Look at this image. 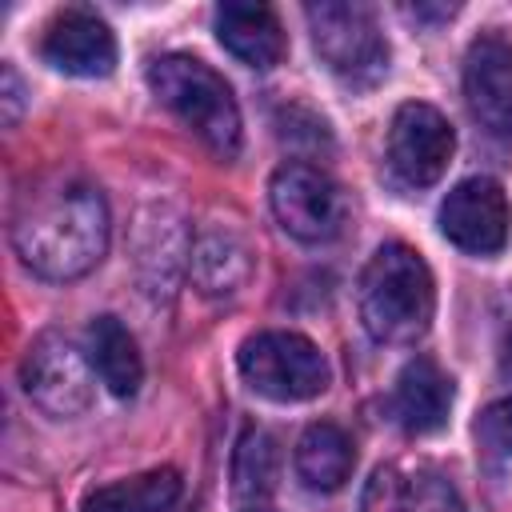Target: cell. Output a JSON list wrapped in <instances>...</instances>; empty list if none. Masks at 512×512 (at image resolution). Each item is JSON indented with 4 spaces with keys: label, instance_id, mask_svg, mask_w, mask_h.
Masks as SVG:
<instances>
[{
    "label": "cell",
    "instance_id": "4",
    "mask_svg": "<svg viewBox=\"0 0 512 512\" xmlns=\"http://www.w3.org/2000/svg\"><path fill=\"white\" fill-rule=\"evenodd\" d=\"M304 16L320 60L348 88H372L388 72V40L368 4L324 0V4H308Z\"/></svg>",
    "mask_w": 512,
    "mask_h": 512
},
{
    "label": "cell",
    "instance_id": "12",
    "mask_svg": "<svg viewBox=\"0 0 512 512\" xmlns=\"http://www.w3.org/2000/svg\"><path fill=\"white\" fill-rule=\"evenodd\" d=\"M452 412V380L444 376V368L432 356H412L392 388V416L404 432L424 436L444 428Z\"/></svg>",
    "mask_w": 512,
    "mask_h": 512
},
{
    "label": "cell",
    "instance_id": "23",
    "mask_svg": "<svg viewBox=\"0 0 512 512\" xmlns=\"http://www.w3.org/2000/svg\"><path fill=\"white\" fill-rule=\"evenodd\" d=\"M256 512H264V508H256Z\"/></svg>",
    "mask_w": 512,
    "mask_h": 512
},
{
    "label": "cell",
    "instance_id": "19",
    "mask_svg": "<svg viewBox=\"0 0 512 512\" xmlns=\"http://www.w3.org/2000/svg\"><path fill=\"white\" fill-rule=\"evenodd\" d=\"M276 472H280V452L276 440L264 428H248L236 444V460H232V492L240 508H260L272 488H276Z\"/></svg>",
    "mask_w": 512,
    "mask_h": 512
},
{
    "label": "cell",
    "instance_id": "6",
    "mask_svg": "<svg viewBox=\"0 0 512 512\" xmlns=\"http://www.w3.org/2000/svg\"><path fill=\"white\" fill-rule=\"evenodd\" d=\"M268 200H272V212H276L280 228L288 236L304 240V244H324V240H332V236L344 232L348 196L316 164H304V160L280 164L272 172Z\"/></svg>",
    "mask_w": 512,
    "mask_h": 512
},
{
    "label": "cell",
    "instance_id": "22",
    "mask_svg": "<svg viewBox=\"0 0 512 512\" xmlns=\"http://www.w3.org/2000/svg\"><path fill=\"white\" fill-rule=\"evenodd\" d=\"M500 364H504V372L512 376V316H508V324H504V336H500Z\"/></svg>",
    "mask_w": 512,
    "mask_h": 512
},
{
    "label": "cell",
    "instance_id": "5",
    "mask_svg": "<svg viewBox=\"0 0 512 512\" xmlns=\"http://www.w3.org/2000/svg\"><path fill=\"white\" fill-rule=\"evenodd\" d=\"M236 364L252 392L280 404L312 400L328 388V360L300 332H256L240 344Z\"/></svg>",
    "mask_w": 512,
    "mask_h": 512
},
{
    "label": "cell",
    "instance_id": "15",
    "mask_svg": "<svg viewBox=\"0 0 512 512\" xmlns=\"http://www.w3.org/2000/svg\"><path fill=\"white\" fill-rule=\"evenodd\" d=\"M88 360L96 368V376L104 380V388L120 400L136 396L140 380H144V360L140 348L132 340V332L116 320V316H96L88 328Z\"/></svg>",
    "mask_w": 512,
    "mask_h": 512
},
{
    "label": "cell",
    "instance_id": "11",
    "mask_svg": "<svg viewBox=\"0 0 512 512\" xmlns=\"http://www.w3.org/2000/svg\"><path fill=\"white\" fill-rule=\"evenodd\" d=\"M468 112L500 140H512V44L500 36L472 40L464 56Z\"/></svg>",
    "mask_w": 512,
    "mask_h": 512
},
{
    "label": "cell",
    "instance_id": "16",
    "mask_svg": "<svg viewBox=\"0 0 512 512\" xmlns=\"http://www.w3.org/2000/svg\"><path fill=\"white\" fill-rule=\"evenodd\" d=\"M192 280L204 296H224V292H236L244 280H248V248L236 232L228 228H204L192 244Z\"/></svg>",
    "mask_w": 512,
    "mask_h": 512
},
{
    "label": "cell",
    "instance_id": "9",
    "mask_svg": "<svg viewBox=\"0 0 512 512\" xmlns=\"http://www.w3.org/2000/svg\"><path fill=\"white\" fill-rule=\"evenodd\" d=\"M508 228H512V208L492 176L460 180L440 204V232L472 256L500 252L508 244Z\"/></svg>",
    "mask_w": 512,
    "mask_h": 512
},
{
    "label": "cell",
    "instance_id": "3",
    "mask_svg": "<svg viewBox=\"0 0 512 512\" xmlns=\"http://www.w3.org/2000/svg\"><path fill=\"white\" fill-rule=\"evenodd\" d=\"M148 88L216 156L232 160L240 152V108L232 100V88L224 84V76L212 64H204L188 52L156 56L148 64Z\"/></svg>",
    "mask_w": 512,
    "mask_h": 512
},
{
    "label": "cell",
    "instance_id": "10",
    "mask_svg": "<svg viewBox=\"0 0 512 512\" xmlns=\"http://www.w3.org/2000/svg\"><path fill=\"white\" fill-rule=\"evenodd\" d=\"M40 56L64 76H108L116 64V36L92 8H64L48 20Z\"/></svg>",
    "mask_w": 512,
    "mask_h": 512
},
{
    "label": "cell",
    "instance_id": "20",
    "mask_svg": "<svg viewBox=\"0 0 512 512\" xmlns=\"http://www.w3.org/2000/svg\"><path fill=\"white\" fill-rule=\"evenodd\" d=\"M476 436L484 448L500 452V456H512V396L508 400H492L480 420H476Z\"/></svg>",
    "mask_w": 512,
    "mask_h": 512
},
{
    "label": "cell",
    "instance_id": "21",
    "mask_svg": "<svg viewBox=\"0 0 512 512\" xmlns=\"http://www.w3.org/2000/svg\"><path fill=\"white\" fill-rule=\"evenodd\" d=\"M20 116V76L12 64H4V120L12 124Z\"/></svg>",
    "mask_w": 512,
    "mask_h": 512
},
{
    "label": "cell",
    "instance_id": "14",
    "mask_svg": "<svg viewBox=\"0 0 512 512\" xmlns=\"http://www.w3.org/2000/svg\"><path fill=\"white\" fill-rule=\"evenodd\" d=\"M352 464H356L352 436L340 424H332V420L308 424L304 436L296 440V476L312 492H336V488H344V480L352 476Z\"/></svg>",
    "mask_w": 512,
    "mask_h": 512
},
{
    "label": "cell",
    "instance_id": "17",
    "mask_svg": "<svg viewBox=\"0 0 512 512\" xmlns=\"http://www.w3.org/2000/svg\"><path fill=\"white\" fill-rule=\"evenodd\" d=\"M180 472L176 468H148L140 476L92 488L80 504V512H168L180 500Z\"/></svg>",
    "mask_w": 512,
    "mask_h": 512
},
{
    "label": "cell",
    "instance_id": "2",
    "mask_svg": "<svg viewBox=\"0 0 512 512\" xmlns=\"http://www.w3.org/2000/svg\"><path fill=\"white\" fill-rule=\"evenodd\" d=\"M436 312V284L424 256L400 240L372 252L360 272V320L380 344H416Z\"/></svg>",
    "mask_w": 512,
    "mask_h": 512
},
{
    "label": "cell",
    "instance_id": "8",
    "mask_svg": "<svg viewBox=\"0 0 512 512\" xmlns=\"http://www.w3.org/2000/svg\"><path fill=\"white\" fill-rule=\"evenodd\" d=\"M452 148H456V136L440 108L420 100H408L396 108L388 124V168L408 188L436 184L452 160Z\"/></svg>",
    "mask_w": 512,
    "mask_h": 512
},
{
    "label": "cell",
    "instance_id": "13",
    "mask_svg": "<svg viewBox=\"0 0 512 512\" xmlns=\"http://www.w3.org/2000/svg\"><path fill=\"white\" fill-rule=\"evenodd\" d=\"M216 36L248 68H272V64H280V56L288 48L284 24L268 4H240V0L220 4L216 8Z\"/></svg>",
    "mask_w": 512,
    "mask_h": 512
},
{
    "label": "cell",
    "instance_id": "1",
    "mask_svg": "<svg viewBox=\"0 0 512 512\" xmlns=\"http://www.w3.org/2000/svg\"><path fill=\"white\" fill-rule=\"evenodd\" d=\"M12 248L44 280L84 276L108 248L104 196L76 176H56L20 192L12 212Z\"/></svg>",
    "mask_w": 512,
    "mask_h": 512
},
{
    "label": "cell",
    "instance_id": "7",
    "mask_svg": "<svg viewBox=\"0 0 512 512\" xmlns=\"http://www.w3.org/2000/svg\"><path fill=\"white\" fill-rule=\"evenodd\" d=\"M20 384L36 408H44L56 420L80 416L92 396H96V368L92 360L60 332H44L32 340L24 364H20Z\"/></svg>",
    "mask_w": 512,
    "mask_h": 512
},
{
    "label": "cell",
    "instance_id": "18",
    "mask_svg": "<svg viewBox=\"0 0 512 512\" xmlns=\"http://www.w3.org/2000/svg\"><path fill=\"white\" fill-rule=\"evenodd\" d=\"M368 496H380V508L372 512H464L456 488L440 472H416L400 480L396 468H380Z\"/></svg>",
    "mask_w": 512,
    "mask_h": 512
}]
</instances>
